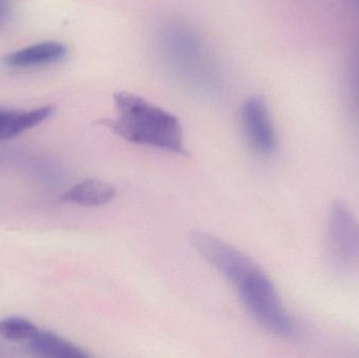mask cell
I'll list each match as a JSON object with an SVG mask.
<instances>
[{
	"label": "cell",
	"mask_w": 359,
	"mask_h": 358,
	"mask_svg": "<svg viewBox=\"0 0 359 358\" xmlns=\"http://www.w3.org/2000/svg\"><path fill=\"white\" fill-rule=\"evenodd\" d=\"M29 349L36 355L53 358H86L81 348L50 331H39L29 340Z\"/></svg>",
	"instance_id": "obj_9"
},
{
	"label": "cell",
	"mask_w": 359,
	"mask_h": 358,
	"mask_svg": "<svg viewBox=\"0 0 359 358\" xmlns=\"http://www.w3.org/2000/svg\"><path fill=\"white\" fill-rule=\"evenodd\" d=\"M37 327L22 317H8L0 321V334L6 340H29L37 332Z\"/></svg>",
	"instance_id": "obj_10"
},
{
	"label": "cell",
	"mask_w": 359,
	"mask_h": 358,
	"mask_svg": "<svg viewBox=\"0 0 359 358\" xmlns=\"http://www.w3.org/2000/svg\"><path fill=\"white\" fill-rule=\"evenodd\" d=\"M160 46L174 71L194 86L215 85V67L202 38L181 23H170L160 33Z\"/></svg>",
	"instance_id": "obj_3"
},
{
	"label": "cell",
	"mask_w": 359,
	"mask_h": 358,
	"mask_svg": "<svg viewBox=\"0 0 359 358\" xmlns=\"http://www.w3.org/2000/svg\"><path fill=\"white\" fill-rule=\"evenodd\" d=\"M54 113L52 106L32 109H12L0 107V141L15 138L46 121Z\"/></svg>",
	"instance_id": "obj_7"
},
{
	"label": "cell",
	"mask_w": 359,
	"mask_h": 358,
	"mask_svg": "<svg viewBox=\"0 0 359 358\" xmlns=\"http://www.w3.org/2000/svg\"><path fill=\"white\" fill-rule=\"evenodd\" d=\"M331 243L337 254L346 261L359 256V222L343 201H335L329 220Z\"/></svg>",
	"instance_id": "obj_5"
},
{
	"label": "cell",
	"mask_w": 359,
	"mask_h": 358,
	"mask_svg": "<svg viewBox=\"0 0 359 358\" xmlns=\"http://www.w3.org/2000/svg\"><path fill=\"white\" fill-rule=\"evenodd\" d=\"M189 240L194 249L231 283L259 325L280 338L293 340L301 336L299 324L287 312L276 286L250 258L209 233L194 231Z\"/></svg>",
	"instance_id": "obj_1"
},
{
	"label": "cell",
	"mask_w": 359,
	"mask_h": 358,
	"mask_svg": "<svg viewBox=\"0 0 359 358\" xmlns=\"http://www.w3.org/2000/svg\"><path fill=\"white\" fill-rule=\"evenodd\" d=\"M115 195L116 188L113 185L98 179H88L71 187L62 195V199L77 205L96 207L109 203Z\"/></svg>",
	"instance_id": "obj_8"
},
{
	"label": "cell",
	"mask_w": 359,
	"mask_h": 358,
	"mask_svg": "<svg viewBox=\"0 0 359 358\" xmlns=\"http://www.w3.org/2000/svg\"><path fill=\"white\" fill-rule=\"evenodd\" d=\"M358 1H359V0H358Z\"/></svg>",
	"instance_id": "obj_13"
},
{
	"label": "cell",
	"mask_w": 359,
	"mask_h": 358,
	"mask_svg": "<svg viewBox=\"0 0 359 358\" xmlns=\"http://www.w3.org/2000/svg\"><path fill=\"white\" fill-rule=\"evenodd\" d=\"M12 16L10 4L6 0H0V29L8 25Z\"/></svg>",
	"instance_id": "obj_12"
},
{
	"label": "cell",
	"mask_w": 359,
	"mask_h": 358,
	"mask_svg": "<svg viewBox=\"0 0 359 358\" xmlns=\"http://www.w3.org/2000/svg\"><path fill=\"white\" fill-rule=\"evenodd\" d=\"M243 130L250 146L259 155L271 156L278 147V137L269 109L263 99L252 97L241 109Z\"/></svg>",
	"instance_id": "obj_4"
},
{
	"label": "cell",
	"mask_w": 359,
	"mask_h": 358,
	"mask_svg": "<svg viewBox=\"0 0 359 358\" xmlns=\"http://www.w3.org/2000/svg\"><path fill=\"white\" fill-rule=\"evenodd\" d=\"M116 116L100 124L124 140L187 155L178 118L162 107L128 92L114 95Z\"/></svg>",
	"instance_id": "obj_2"
},
{
	"label": "cell",
	"mask_w": 359,
	"mask_h": 358,
	"mask_svg": "<svg viewBox=\"0 0 359 358\" xmlns=\"http://www.w3.org/2000/svg\"><path fill=\"white\" fill-rule=\"evenodd\" d=\"M67 46L62 42L50 40L15 50L4 59V63L10 69H34L61 62L67 58Z\"/></svg>",
	"instance_id": "obj_6"
},
{
	"label": "cell",
	"mask_w": 359,
	"mask_h": 358,
	"mask_svg": "<svg viewBox=\"0 0 359 358\" xmlns=\"http://www.w3.org/2000/svg\"><path fill=\"white\" fill-rule=\"evenodd\" d=\"M348 88L350 102L352 104L354 118L359 128V41L356 42L351 53L348 71Z\"/></svg>",
	"instance_id": "obj_11"
}]
</instances>
